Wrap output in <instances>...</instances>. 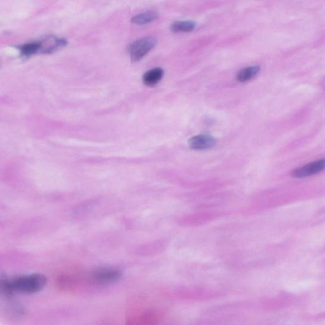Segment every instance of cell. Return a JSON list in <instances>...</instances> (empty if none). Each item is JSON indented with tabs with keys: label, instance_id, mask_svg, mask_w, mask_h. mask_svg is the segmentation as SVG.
<instances>
[{
	"label": "cell",
	"instance_id": "5b68a950",
	"mask_svg": "<svg viewBox=\"0 0 325 325\" xmlns=\"http://www.w3.org/2000/svg\"><path fill=\"white\" fill-rule=\"evenodd\" d=\"M122 276L121 271L115 268H102L94 274V280L99 284H107L117 282Z\"/></svg>",
	"mask_w": 325,
	"mask_h": 325
},
{
	"label": "cell",
	"instance_id": "30bf717a",
	"mask_svg": "<svg viewBox=\"0 0 325 325\" xmlns=\"http://www.w3.org/2000/svg\"><path fill=\"white\" fill-rule=\"evenodd\" d=\"M160 15L155 11H147L140 14L137 15L132 19L133 24L137 25H144L149 24L157 20Z\"/></svg>",
	"mask_w": 325,
	"mask_h": 325
},
{
	"label": "cell",
	"instance_id": "ba28073f",
	"mask_svg": "<svg viewBox=\"0 0 325 325\" xmlns=\"http://www.w3.org/2000/svg\"><path fill=\"white\" fill-rule=\"evenodd\" d=\"M20 51L21 56L29 58L38 52H41L42 48L41 41H33L16 47Z\"/></svg>",
	"mask_w": 325,
	"mask_h": 325
},
{
	"label": "cell",
	"instance_id": "3957f363",
	"mask_svg": "<svg viewBox=\"0 0 325 325\" xmlns=\"http://www.w3.org/2000/svg\"><path fill=\"white\" fill-rule=\"evenodd\" d=\"M325 170V158L309 162L291 172V176L296 179L305 178L320 174Z\"/></svg>",
	"mask_w": 325,
	"mask_h": 325
},
{
	"label": "cell",
	"instance_id": "277c9868",
	"mask_svg": "<svg viewBox=\"0 0 325 325\" xmlns=\"http://www.w3.org/2000/svg\"><path fill=\"white\" fill-rule=\"evenodd\" d=\"M188 144L190 148L196 151H201L212 148L216 144V140L214 137L210 135H198L189 139Z\"/></svg>",
	"mask_w": 325,
	"mask_h": 325
},
{
	"label": "cell",
	"instance_id": "9c48e42d",
	"mask_svg": "<svg viewBox=\"0 0 325 325\" xmlns=\"http://www.w3.org/2000/svg\"><path fill=\"white\" fill-rule=\"evenodd\" d=\"M196 23L193 20L176 21L170 25L171 31L175 33H190L195 29Z\"/></svg>",
	"mask_w": 325,
	"mask_h": 325
},
{
	"label": "cell",
	"instance_id": "8992f818",
	"mask_svg": "<svg viewBox=\"0 0 325 325\" xmlns=\"http://www.w3.org/2000/svg\"><path fill=\"white\" fill-rule=\"evenodd\" d=\"M164 71L161 67H156L147 71L143 75L142 80L145 85L153 86L157 85L163 77Z\"/></svg>",
	"mask_w": 325,
	"mask_h": 325
},
{
	"label": "cell",
	"instance_id": "52a82bcc",
	"mask_svg": "<svg viewBox=\"0 0 325 325\" xmlns=\"http://www.w3.org/2000/svg\"><path fill=\"white\" fill-rule=\"evenodd\" d=\"M260 71L261 66L259 65L244 67L238 72L237 76H236V79L240 83H245L258 75Z\"/></svg>",
	"mask_w": 325,
	"mask_h": 325
},
{
	"label": "cell",
	"instance_id": "7a4b0ae2",
	"mask_svg": "<svg viewBox=\"0 0 325 325\" xmlns=\"http://www.w3.org/2000/svg\"><path fill=\"white\" fill-rule=\"evenodd\" d=\"M157 43L155 37H145L136 40L130 46V56L132 62H138L144 58Z\"/></svg>",
	"mask_w": 325,
	"mask_h": 325
},
{
	"label": "cell",
	"instance_id": "6da1fadb",
	"mask_svg": "<svg viewBox=\"0 0 325 325\" xmlns=\"http://www.w3.org/2000/svg\"><path fill=\"white\" fill-rule=\"evenodd\" d=\"M46 278L41 274H24L11 279H1V289L6 295L16 292L21 294H33L41 291L46 284Z\"/></svg>",
	"mask_w": 325,
	"mask_h": 325
}]
</instances>
